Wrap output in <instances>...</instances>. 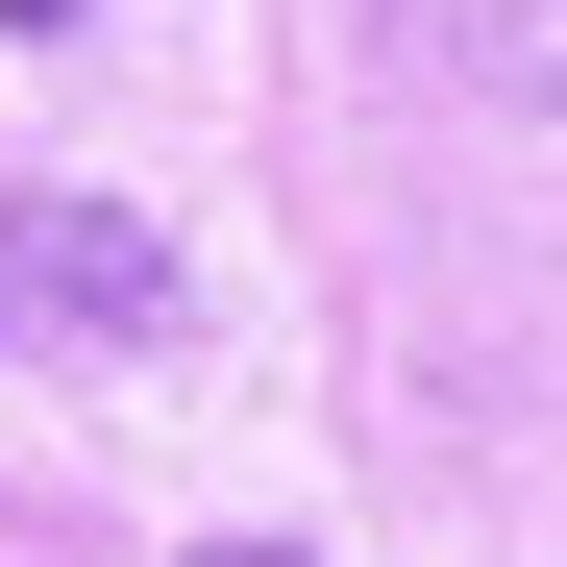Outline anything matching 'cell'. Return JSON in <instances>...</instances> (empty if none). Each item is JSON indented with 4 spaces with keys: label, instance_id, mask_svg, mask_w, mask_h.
Instances as JSON below:
<instances>
[{
    "label": "cell",
    "instance_id": "cell-1",
    "mask_svg": "<svg viewBox=\"0 0 567 567\" xmlns=\"http://www.w3.org/2000/svg\"><path fill=\"white\" fill-rule=\"evenodd\" d=\"M173 321H198L173 223H124V198H0V346H173Z\"/></svg>",
    "mask_w": 567,
    "mask_h": 567
},
{
    "label": "cell",
    "instance_id": "cell-2",
    "mask_svg": "<svg viewBox=\"0 0 567 567\" xmlns=\"http://www.w3.org/2000/svg\"><path fill=\"white\" fill-rule=\"evenodd\" d=\"M0 25H25V50H74V25H100V0H0Z\"/></svg>",
    "mask_w": 567,
    "mask_h": 567
},
{
    "label": "cell",
    "instance_id": "cell-3",
    "mask_svg": "<svg viewBox=\"0 0 567 567\" xmlns=\"http://www.w3.org/2000/svg\"><path fill=\"white\" fill-rule=\"evenodd\" d=\"M198 567H297V543H198Z\"/></svg>",
    "mask_w": 567,
    "mask_h": 567
}]
</instances>
